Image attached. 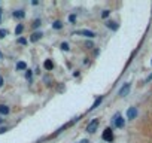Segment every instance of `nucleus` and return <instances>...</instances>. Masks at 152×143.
<instances>
[{
	"label": "nucleus",
	"instance_id": "11",
	"mask_svg": "<svg viewBox=\"0 0 152 143\" xmlns=\"http://www.w3.org/2000/svg\"><path fill=\"white\" fill-rule=\"evenodd\" d=\"M26 69H27V64H26L24 61L17 63V70H26Z\"/></svg>",
	"mask_w": 152,
	"mask_h": 143
},
{
	"label": "nucleus",
	"instance_id": "10",
	"mask_svg": "<svg viewBox=\"0 0 152 143\" xmlns=\"http://www.w3.org/2000/svg\"><path fill=\"white\" fill-rule=\"evenodd\" d=\"M43 66H45V69H46V70H52V69H54V63H52L51 60H46Z\"/></svg>",
	"mask_w": 152,
	"mask_h": 143
},
{
	"label": "nucleus",
	"instance_id": "21",
	"mask_svg": "<svg viewBox=\"0 0 152 143\" xmlns=\"http://www.w3.org/2000/svg\"><path fill=\"white\" fill-rule=\"evenodd\" d=\"M69 21H70V23H75V21H76V15H70V17H69Z\"/></svg>",
	"mask_w": 152,
	"mask_h": 143
},
{
	"label": "nucleus",
	"instance_id": "16",
	"mask_svg": "<svg viewBox=\"0 0 152 143\" xmlns=\"http://www.w3.org/2000/svg\"><path fill=\"white\" fill-rule=\"evenodd\" d=\"M6 34H8V30H5V28H0V39H3Z\"/></svg>",
	"mask_w": 152,
	"mask_h": 143
},
{
	"label": "nucleus",
	"instance_id": "17",
	"mask_svg": "<svg viewBox=\"0 0 152 143\" xmlns=\"http://www.w3.org/2000/svg\"><path fill=\"white\" fill-rule=\"evenodd\" d=\"M61 49H63V51H69V49H70V48H69V43H67V42H63V43H61Z\"/></svg>",
	"mask_w": 152,
	"mask_h": 143
},
{
	"label": "nucleus",
	"instance_id": "25",
	"mask_svg": "<svg viewBox=\"0 0 152 143\" xmlns=\"http://www.w3.org/2000/svg\"><path fill=\"white\" fill-rule=\"evenodd\" d=\"M0 87H3V78L0 76Z\"/></svg>",
	"mask_w": 152,
	"mask_h": 143
},
{
	"label": "nucleus",
	"instance_id": "23",
	"mask_svg": "<svg viewBox=\"0 0 152 143\" xmlns=\"http://www.w3.org/2000/svg\"><path fill=\"white\" fill-rule=\"evenodd\" d=\"M27 73H26V76H27V79H30L31 78V70H26Z\"/></svg>",
	"mask_w": 152,
	"mask_h": 143
},
{
	"label": "nucleus",
	"instance_id": "28",
	"mask_svg": "<svg viewBox=\"0 0 152 143\" xmlns=\"http://www.w3.org/2000/svg\"><path fill=\"white\" fill-rule=\"evenodd\" d=\"M0 58H2V52H0Z\"/></svg>",
	"mask_w": 152,
	"mask_h": 143
},
{
	"label": "nucleus",
	"instance_id": "9",
	"mask_svg": "<svg viewBox=\"0 0 152 143\" xmlns=\"http://www.w3.org/2000/svg\"><path fill=\"white\" fill-rule=\"evenodd\" d=\"M106 26H107L110 30H113V31H116V30H118V24H116V23H113V21H107V23H106Z\"/></svg>",
	"mask_w": 152,
	"mask_h": 143
},
{
	"label": "nucleus",
	"instance_id": "5",
	"mask_svg": "<svg viewBox=\"0 0 152 143\" xmlns=\"http://www.w3.org/2000/svg\"><path fill=\"white\" fill-rule=\"evenodd\" d=\"M103 140H106V142H113V133H112L110 128H106V130L103 131Z\"/></svg>",
	"mask_w": 152,
	"mask_h": 143
},
{
	"label": "nucleus",
	"instance_id": "6",
	"mask_svg": "<svg viewBox=\"0 0 152 143\" xmlns=\"http://www.w3.org/2000/svg\"><path fill=\"white\" fill-rule=\"evenodd\" d=\"M137 116V109L136 107H130L128 110H127V118L128 119H134Z\"/></svg>",
	"mask_w": 152,
	"mask_h": 143
},
{
	"label": "nucleus",
	"instance_id": "2",
	"mask_svg": "<svg viewBox=\"0 0 152 143\" xmlns=\"http://www.w3.org/2000/svg\"><path fill=\"white\" fill-rule=\"evenodd\" d=\"M130 88H131V84H124V85L121 87V90L118 91V96H119V97H125V96L130 93Z\"/></svg>",
	"mask_w": 152,
	"mask_h": 143
},
{
	"label": "nucleus",
	"instance_id": "3",
	"mask_svg": "<svg viewBox=\"0 0 152 143\" xmlns=\"http://www.w3.org/2000/svg\"><path fill=\"white\" fill-rule=\"evenodd\" d=\"M73 34H81V36H87V37H96V33L91 30H76L73 31Z\"/></svg>",
	"mask_w": 152,
	"mask_h": 143
},
{
	"label": "nucleus",
	"instance_id": "24",
	"mask_svg": "<svg viewBox=\"0 0 152 143\" xmlns=\"http://www.w3.org/2000/svg\"><path fill=\"white\" fill-rule=\"evenodd\" d=\"M0 133H2V134H3V133H6V128H5V127H3V128H0Z\"/></svg>",
	"mask_w": 152,
	"mask_h": 143
},
{
	"label": "nucleus",
	"instance_id": "13",
	"mask_svg": "<svg viewBox=\"0 0 152 143\" xmlns=\"http://www.w3.org/2000/svg\"><path fill=\"white\" fill-rule=\"evenodd\" d=\"M52 28H55V30H60V28H63V23H61V21H54V24H52Z\"/></svg>",
	"mask_w": 152,
	"mask_h": 143
},
{
	"label": "nucleus",
	"instance_id": "27",
	"mask_svg": "<svg viewBox=\"0 0 152 143\" xmlns=\"http://www.w3.org/2000/svg\"><path fill=\"white\" fill-rule=\"evenodd\" d=\"M0 20H2V9H0Z\"/></svg>",
	"mask_w": 152,
	"mask_h": 143
},
{
	"label": "nucleus",
	"instance_id": "4",
	"mask_svg": "<svg viewBox=\"0 0 152 143\" xmlns=\"http://www.w3.org/2000/svg\"><path fill=\"white\" fill-rule=\"evenodd\" d=\"M113 122H115V125H116L118 128H122V127L125 125V121H124V118H122L119 113L113 116Z\"/></svg>",
	"mask_w": 152,
	"mask_h": 143
},
{
	"label": "nucleus",
	"instance_id": "14",
	"mask_svg": "<svg viewBox=\"0 0 152 143\" xmlns=\"http://www.w3.org/2000/svg\"><path fill=\"white\" fill-rule=\"evenodd\" d=\"M23 30H24L23 24H18V26H17V28H15V34H21V33H23Z\"/></svg>",
	"mask_w": 152,
	"mask_h": 143
},
{
	"label": "nucleus",
	"instance_id": "1",
	"mask_svg": "<svg viewBox=\"0 0 152 143\" xmlns=\"http://www.w3.org/2000/svg\"><path fill=\"white\" fill-rule=\"evenodd\" d=\"M99 124H100L99 119H93V121L87 125V133H96V130L99 128Z\"/></svg>",
	"mask_w": 152,
	"mask_h": 143
},
{
	"label": "nucleus",
	"instance_id": "26",
	"mask_svg": "<svg viewBox=\"0 0 152 143\" xmlns=\"http://www.w3.org/2000/svg\"><path fill=\"white\" fill-rule=\"evenodd\" d=\"M81 143H88V140H87V139H85V140H82V142H81Z\"/></svg>",
	"mask_w": 152,
	"mask_h": 143
},
{
	"label": "nucleus",
	"instance_id": "12",
	"mask_svg": "<svg viewBox=\"0 0 152 143\" xmlns=\"http://www.w3.org/2000/svg\"><path fill=\"white\" fill-rule=\"evenodd\" d=\"M24 15H26L24 11H15V12H14V17L18 18V20H20V18H24Z\"/></svg>",
	"mask_w": 152,
	"mask_h": 143
},
{
	"label": "nucleus",
	"instance_id": "18",
	"mask_svg": "<svg viewBox=\"0 0 152 143\" xmlns=\"http://www.w3.org/2000/svg\"><path fill=\"white\" fill-rule=\"evenodd\" d=\"M109 14H110V11H107V9H106V11H103V14H102V18H104V20H106V18L109 17Z\"/></svg>",
	"mask_w": 152,
	"mask_h": 143
},
{
	"label": "nucleus",
	"instance_id": "22",
	"mask_svg": "<svg viewBox=\"0 0 152 143\" xmlns=\"http://www.w3.org/2000/svg\"><path fill=\"white\" fill-rule=\"evenodd\" d=\"M85 46H87L88 49H91V48H94V45H93L91 42H85Z\"/></svg>",
	"mask_w": 152,
	"mask_h": 143
},
{
	"label": "nucleus",
	"instance_id": "15",
	"mask_svg": "<svg viewBox=\"0 0 152 143\" xmlns=\"http://www.w3.org/2000/svg\"><path fill=\"white\" fill-rule=\"evenodd\" d=\"M102 101H103V97H99V98H97V100L94 101V104L91 106V109H96V107H97V106H99V104H100Z\"/></svg>",
	"mask_w": 152,
	"mask_h": 143
},
{
	"label": "nucleus",
	"instance_id": "19",
	"mask_svg": "<svg viewBox=\"0 0 152 143\" xmlns=\"http://www.w3.org/2000/svg\"><path fill=\"white\" fill-rule=\"evenodd\" d=\"M17 42H18L20 45H26V43H27V40H26L24 37H18V40H17Z\"/></svg>",
	"mask_w": 152,
	"mask_h": 143
},
{
	"label": "nucleus",
	"instance_id": "8",
	"mask_svg": "<svg viewBox=\"0 0 152 143\" xmlns=\"http://www.w3.org/2000/svg\"><path fill=\"white\" fill-rule=\"evenodd\" d=\"M11 109L6 104H0V115H9Z\"/></svg>",
	"mask_w": 152,
	"mask_h": 143
},
{
	"label": "nucleus",
	"instance_id": "7",
	"mask_svg": "<svg viewBox=\"0 0 152 143\" xmlns=\"http://www.w3.org/2000/svg\"><path fill=\"white\" fill-rule=\"evenodd\" d=\"M42 36H43V34H42L40 31H34V33L31 34V37H30V40H31V42H37L39 39H42Z\"/></svg>",
	"mask_w": 152,
	"mask_h": 143
},
{
	"label": "nucleus",
	"instance_id": "20",
	"mask_svg": "<svg viewBox=\"0 0 152 143\" xmlns=\"http://www.w3.org/2000/svg\"><path fill=\"white\" fill-rule=\"evenodd\" d=\"M39 26H40V20H36V21L33 23V28H37Z\"/></svg>",
	"mask_w": 152,
	"mask_h": 143
}]
</instances>
